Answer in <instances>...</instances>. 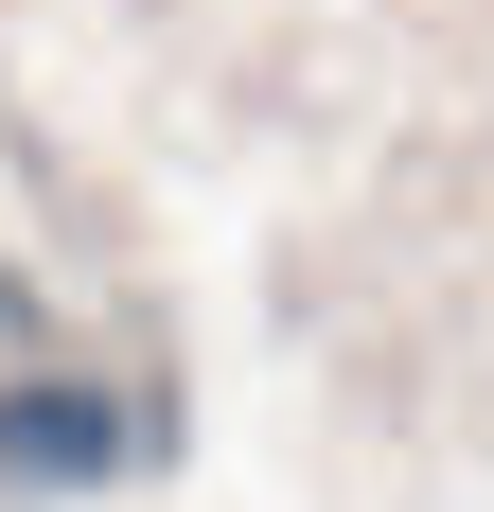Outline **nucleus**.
Returning <instances> with one entry per match:
<instances>
[{
	"label": "nucleus",
	"mask_w": 494,
	"mask_h": 512,
	"mask_svg": "<svg viewBox=\"0 0 494 512\" xmlns=\"http://www.w3.org/2000/svg\"><path fill=\"white\" fill-rule=\"evenodd\" d=\"M106 477H124L106 389H0V495H106Z\"/></svg>",
	"instance_id": "1"
}]
</instances>
